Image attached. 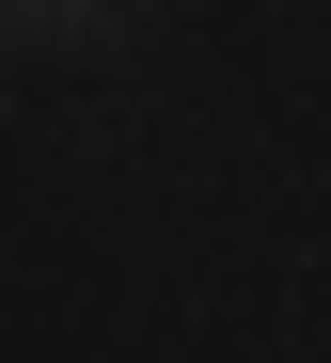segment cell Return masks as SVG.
Segmentation results:
<instances>
[]
</instances>
